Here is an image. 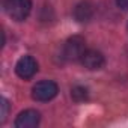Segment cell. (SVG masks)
Masks as SVG:
<instances>
[{
    "label": "cell",
    "instance_id": "cell-1",
    "mask_svg": "<svg viewBox=\"0 0 128 128\" xmlns=\"http://www.w3.org/2000/svg\"><path fill=\"white\" fill-rule=\"evenodd\" d=\"M5 11L15 21H24L32 11V0H5Z\"/></svg>",
    "mask_w": 128,
    "mask_h": 128
},
{
    "label": "cell",
    "instance_id": "cell-2",
    "mask_svg": "<svg viewBox=\"0 0 128 128\" xmlns=\"http://www.w3.org/2000/svg\"><path fill=\"white\" fill-rule=\"evenodd\" d=\"M84 51H86L84 38H82L78 35L68 38V41L63 45V57L66 60H82Z\"/></svg>",
    "mask_w": 128,
    "mask_h": 128
},
{
    "label": "cell",
    "instance_id": "cell-3",
    "mask_svg": "<svg viewBox=\"0 0 128 128\" xmlns=\"http://www.w3.org/2000/svg\"><path fill=\"white\" fill-rule=\"evenodd\" d=\"M59 92V88L54 82L51 80H44V82H39L33 86L32 89V96L33 100L39 101V102H47L50 100H53Z\"/></svg>",
    "mask_w": 128,
    "mask_h": 128
},
{
    "label": "cell",
    "instance_id": "cell-4",
    "mask_svg": "<svg viewBox=\"0 0 128 128\" xmlns=\"http://www.w3.org/2000/svg\"><path fill=\"white\" fill-rule=\"evenodd\" d=\"M38 71V63L32 56H23L18 59L17 65H15V72L20 78L29 80L32 78Z\"/></svg>",
    "mask_w": 128,
    "mask_h": 128
},
{
    "label": "cell",
    "instance_id": "cell-5",
    "mask_svg": "<svg viewBox=\"0 0 128 128\" xmlns=\"http://www.w3.org/2000/svg\"><path fill=\"white\" fill-rule=\"evenodd\" d=\"M82 63L84 68H88L90 71H96V70H101L104 66L106 59H104L102 53L98 50H86L83 57H82Z\"/></svg>",
    "mask_w": 128,
    "mask_h": 128
},
{
    "label": "cell",
    "instance_id": "cell-6",
    "mask_svg": "<svg viewBox=\"0 0 128 128\" xmlns=\"http://www.w3.org/2000/svg\"><path fill=\"white\" fill-rule=\"evenodd\" d=\"M41 114L36 110H24L21 112L17 119H15V126L17 128H33L39 124Z\"/></svg>",
    "mask_w": 128,
    "mask_h": 128
},
{
    "label": "cell",
    "instance_id": "cell-7",
    "mask_svg": "<svg viewBox=\"0 0 128 128\" xmlns=\"http://www.w3.org/2000/svg\"><path fill=\"white\" fill-rule=\"evenodd\" d=\"M94 15V6L89 2H80L74 9V17L77 21H89Z\"/></svg>",
    "mask_w": 128,
    "mask_h": 128
},
{
    "label": "cell",
    "instance_id": "cell-8",
    "mask_svg": "<svg viewBox=\"0 0 128 128\" xmlns=\"http://www.w3.org/2000/svg\"><path fill=\"white\" fill-rule=\"evenodd\" d=\"M71 96L76 101H84V100H88V89L83 86H76L71 90Z\"/></svg>",
    "mask_w": 128,
    "mask_h": 128
},
{
    "label": "cell",
    "instance_id": "cell-9",
    "mask_svg": "<svg viewBox=\"0 0 128 128\" xmlns=\"http://www.w3.org/2000/svg\"><path fill=\"white\" fill-rule=\"evenodd\" d=\"M6 114H8V101L3 98L2 100V118H0V119H2V122L6 119Z\"/></svg>",
    "mask_w": 128,
    "mask_h": 128
},
{
    "label": "cell",
    "instance_id": "cell-10",
    "mask_svg": "<svg viewBox=\"0 0 128 128\" xmlns=\"http://www.w3.org/2000/svg\"><path fill=\"white\" fill-rule=\"evenodd\" d=\"M116 5L124 11H128V0H116Z\"/></svg>",
    "mask_w": 128,
    "mask_h": 128
}]
</instances>
